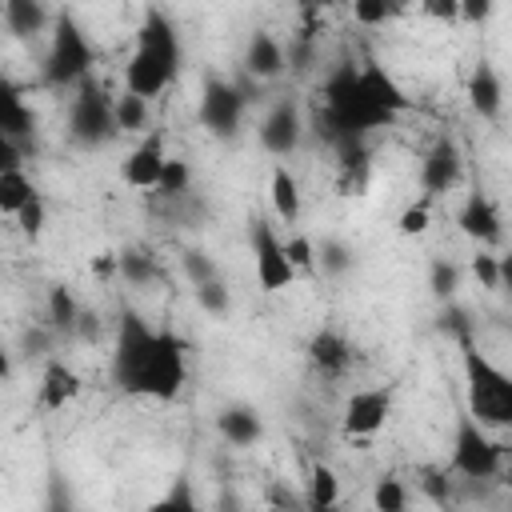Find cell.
<instances>
[{
  "label": "cell",
  "instance_id": "f6af8a7d",
  "mask_svg": "<svg viewBox=\"0 0 512 512\" xmlns=\"http://www.w3.org/2000/svg\"><path fill=\"white\" fill-rule=\"evenodd\" d=\"M424 12L428 16H436V20H460V0H440V4H424Z\"/></svg>",
  "mask_w": 512,
  "mask_h": 512
},
{
  "label": "cell",
  "instance_id": "836d02e7",
  "mask_svg": "<svg viewBox=\"0 0 512 512\" xmlns=\"http://www.w3.org/2000/svg\"><path fill=\"white\" fill-rule=\"evenodd\" d=\"M180 268H184V276L192 280V288H200V284H208V280H220L216 260H212L208 252H200V248H188V252L180 256Z\"/></svg>",
  "mask_w": 512,
  "mask_h": 512
},
{
  "label": "cell",
  "instance_id": "d590c367",
  "mask_svg": "<svg viewBox=\"0 0 512 512\" xmlns=\"http://www.w3.org/2000/svg\"><path fill=\"white\" fill-rule=\"evenodd\" d=\"M392 16H400V8H396V4H384V0H356V4H352V20L364 24V28L388 24Z\"/></svg>",
  "mask_w": 512,
  "mask_h": 512
},
{
  "label": "cell",
  "instance_id": "b9f144b4",
  "mask_svg": "<svg viewBox=\"0 0 512 512\" xmlns=\"http://www.w3.org/2000/svg\"><path fill=\"white\" fill-rule=\"evenodd\" d=\"M460 16L464 20H488L492 16V0H460Z\"/></svg>",
  "mask_w": 512,
  "mask_h": 512
},
{
  "label": "cell",
  "instance_id": "30bf717a",
  "mask_svg": "<svg viewBox=\"0 0 512 512\" xmlns=\"http://www.w3.org/2000/svg\"><path fill=\"white\" fill-rule=\"evenodd\" d=\"M392 416V388L376 384V388H356L344 400V416H340V432L348 440H372Z\"/></svg>",
  "mask_w": 512,
  "mask_h": 512
},
{
  "label": "cell",
  "instance_id": "d6a6232c",
  "mask_svg": "<svg viewBox=\"0 0 512 512\" xmlns=\"http://www.w3.org/2000/svg\"><path fill=\"white\" fill-rule=\"evenodd\" d=\"M316 264L328 272V276H340V272H348L352 268V252H348V244L344 240H320L316 244Z\"/></svg>",
  "mask_w": 512,
  "mask_h": 512
},
{
  "label": "cell",
  "instance_id": "1f68e13d",
  "mask_svg": "<svg viewBox=\"0 0 512 512\" xmlns=\"http://www.w3.org/2000/svg\"><path fill=\"white\" fill-rule=\"evenodd\" d=\"M432 224V200L428 196H416L400 216H396V232L400 236H424Z\"/></svg>",
  "mask_w": 512,
  "mask_h": 512
},
{
  "label": "cell",
  "instance_id": "5b68a950",
  "mask_svg": "<svg viewBox=\"0 0 512 512\" xmlns=\"http://www.w3.org/2000/svg\"><path fill=\"white\" fill-rule=\"evenodd\" d=\"M96 68V44L88 40L84 24L76 20V12L60 8L52 16V28H48V52H44V64H40V76L48 88H76L80 80H88Z\"/></svg>",
  "mask_w": 512,
  "mask_h": 512
},
{
  "label": "cell",
  "instance_id": "ffe728a7",
  "mask_svg": "<svg viewBox=\"0 0 512 512\" xmlns=\"http://www.w3.org/2000/svg\"><path fill=\"white\" fill-rule=\"evenodd\" d=\"M216 432H220L232 448H252V444L264 436V420H260V412H256L252 404H228V408H220V416H216Z\"/></svg>",
  "mask_w": 512,
  "mask_h": 512
},
{
  "label": "cell",
  "instance_id": "44dd1931",
  "mask_svg": "<svg viewBox=\"0 0 512 512\" xmlns=\"http://www.w3.org/2000/svg\"><path fill=\"white\" fill-rule=\"evenodd\" d=\"M0 16H4V28H8L16 40H28V36L52 28V12H48L40 0H4V4H0Z\"/></svg>",
  "mask_w": 512,
  "mask_h": 512
},
{
  "label": "cell",
  "instance_id": "9a60e30c",
  "mask_svg": "<svg viewBox=\"0 0 512 512\" xmlns=\"http://www.w3.org/2000/svg\"><path fill=\"white\" fill-rule=\"evenodd\" d=\"M464 96H468V104H472V112L480 120H500V112H504V80H500L492 60H476L472 64Z\"/></svg>",
  "mask_w": 512,
  "mask_h": 512
},
{
  "label": "cell",
  "instance_id": "e575fe53",
  "mask_svg": "<svg viewBox=\"0 0 512 512\" xmlns=\"http://www.w3.org/2000/svg\"><path fill=\"white\" fill-rule=\"evenodd\" d=\"M196 304L208 312V316H228L232 312V292L224 280H208L196 288Z\"/></svg>",
  "mask_w": 512,
  "mask_h": 512
},
{
  "label": "cell",
  "instance_id": "8fae6325",
  "mask_svg": "<svg viewBox=\"0 0 512 512\" xmlns=\"http://www.w3.org/2000/svg\"><path fill=\"white\" fill-rule=\"evenodd\" d=\"M300 140H304V112H300V104L292 96L272 100V108L260 120V148L268 156L284 160V156H292L300 148Z\"/></svg>",
  "mask_w": 512,
  "mask_h": 512
},
{
  "label": "cell",
  "instance_id": "7dc6e473",
  "mask_svg": "<svg viewBox=\"0 0 512 512\" xmlns=\"http://www.w3.org/2000/svg\"><path fill=\"white\" fill-rule=\"evenodd\" d=\"M12 376V360H8V352L0 348V380H8Z\"/></svg>",
  "mask_w": 512,
  "mask_h": 512
},
{
  "label": "cell",
  "instance_id": "7bdbcfd3",
  "mask_svg": "<svg viewBox=\"0 0 512 512\" xmlns=\"http://www.w3.org/2000/svg\"><path fill=\"white\" fill-rule=\"evenodd\" d=\"M76 336H80V340H96V336H100V316L84 308V312H80V324H76Z\"/></svg>",
  "mask_w": 512,
  "mask_h": 512
},
{
  "label": "cell",
  "instance_id": "603a6c76",
  "mask_svg": "<svg viewBox=\"0 0 512 512\" xmlns=\"http://www.w3.org/2000/svg\"><path fill=\"white\" fill-rule=\"evenodd\" d=\"M268 196H272V212H276L284 224H296V220H300V208H304V200H300V180L292 176L288 164H276V168H272V176H268Z\"/></svg>",
  "mask_w": 512,
  "mask_h": 512
},
{
  "label": "cell",
  "instance_id": "ee69618b",
  "mask_svg": "<svg viewBox=\"0 0 512 512\" xmlns=\"http://www.w3.org/2000/svg\"><path fill=\"white\" fill-rule=\"evenodd\" d=\"M48 344H52V332H48V328H36V332H24V348H28V352H36V356H44V352H48Z\"/></svg>",
  "mask_w": 512,
  "mask_h": 512
},
{
  "label": "cell",
  "instance_id": "277c9868",
  "mask_svg": "<svg viewBox=\"0 0 512 512\" xmlns=\"http://www.w3.org/2000/svg\"><path fill=\"white\" fill-rule=\"evenodd\" d=\"M460 364H464V412L488 428L504 432L512 424V376L492 364L468 336H460Z\"/></svg>",
  "mask_w": 512,
  "mask_h": 512
},
{
  "label": "cell",
  "instance_id": "4dcf8cb0",
  "mask_svg": "<svg viewBox=\"0 0 512 512\" xmlns=\"http://www.w3.org/2000/svg\"><path fill=\"white\" fill-rule=\"evenodd\" d=\"M428 288H432L436 300H452L456 288H460V264H452L448 256H436L428 264Z\"/></svg>",
  "mask_w": 512,
  "mask_h": 512
},
{
  "label": "cell",
  "instance_id": "cb8c5ba5",
  "mask_svg": "<svg viewBox=\"0 0 512 512\" xmlns=\"http://www.w3.org/2000/svg\"><path fill=\"white\" fill-rule=\"evenodd\" d=\"M116 276H124L132 288H148L164 272H160V264L148 248H124V252H116Z\"/></svg>",
  "mask_w": 512,
  "mask_h": 512
},
{
  "label": "cell",
  "instance_id": "4316f807",
  "mask_svg": "<svg viewBox=\"0 0 512 512\" xmlns=\"http://www.w3.org/2000/svg\"><path fill=\"white\" fill-rule=\"evenodd\" d=\"M112 120H116V132H144L148 128V100H140L132 92L112 96Z\"/></svg>",
  "mask_w": 512,
  "mask_h": 512
},
{
  "label": "cell",
  "instance_id": "7a4b0ae2",
  "mask_svg": "<svg viewBox=\"0 0 512 512\" xmlns=\"http://www.w3.org/2000/svg\"><path fill=\"white\" fill-rule=\"evenodd\" d=\"M112 384L124 396L176 400L188 384V340L172 328H152L136 308H124L112 344Z\"/></svg>",
  "mask_w": 512,
  "mask_h": 512
},
{
  "label": "cell",
  "instance_id": "2e32d148",
  "mask_svg": "<svg viewBox=\"0 0 512 512\" xmlns=\"http://www.w3.org/2000/svg\"><path fill=\"white\" fill-rule=\"evenodd\" d=\"M80 392H84V380H80V372H76L72 364H64V360H48V364H44L40 392H36L40 412H60V408H68Z\"/></svg>",
  "mask_w": 512,
  "mask_h": 512
},
{
  "label": "cell",
  "instance_id": "f546056e",
  "mask_svg": "<svg viewBox=\"0 0 512 512\" xmlns=\"http://www.w3.org/2000/svg\"><path fill=\"white\" fill-rule=\"evenodd\" d=\"M372 512H408V488L400 476L384 472L372 488Z\"/></svg>",
  "mask_w": 512,
  "mask_h": 512
},
{
  "label": "cell",
  "instance_id": "83f0119b",
  "mask_svg": "<svg viewBox=\"0 0 512 512\" xmlns=\"http://www.w3.org/2000/svg\"><path fill=\"white\" fill-rule=\"evenodd\" d=\"M144 512H200V500L192 492V480L188 476H176L168 484V492H160Z\"/></svg>",
  "mask_w": 512,
  "mask_h": 512
},
{
  "label": "cell",
  "instance_id": "5bb4252c",
  "mask_svg": "<svg viewBox=\"0 0 512 512\" xmlns=\"http://www.w3.org/2000/svg\"><path fill=\"white\" fill-rule=\"evenodd\" d=\"M308 364L320 376H328V380L348 376V368H352V344H348V336L340 328H332V324L316 328L312 340H308Z\"/></svg>",
  "mask_w": 512,
  "mask_h": 512
},
{
  "label": "cell",
  "instance_id": "9c48e42d",
  "mask_svg": "<svg viewBox=\"0 0 512 512\" xmlns=\"http://www.w3.org/2000/svg\"><path fill=\"white\" fill-rule=\"evenodd\" d=\"M252 268H256V284H260V292H284V288H292V280H296V272H292V264H288V256H284V240L276 236V228L268 224V220H252Z\"/></svg>",
  "mask_w": 512,
  "mask_h": 512
},
{
  "label": "cell",
  "instance_id": "7402d4cb",
  "mask_svg": "<svg viewBox=\"0 0 512 512\" xmlns=\"http://www.w3.org/2000/svg\"><path fill=\"white\" fill-rule=\"evenodd\" d=\"M80 312L84 304L76 300V292L68 284H52L48 288V300H44V316H48V332L52 336H76V324H80Z\"/></svg>",
  "mask_w": 512,
  "mask_h": 512
},
{
  "label": "cell",
  "instance_id": "4fadbf2b",
  "mask_svg": "<svg viewBox=\"0 0 512 512\" xmlns=\"http://www.w3.org/2000/svg\"><path fill=\"white\" fill-rule=\"evenodd\" d=\"M456 224H460V232H464L468 240H476L480 248L504 240L500 208H496V200H492L488 192H480V188L464 196V204H460V212H456Z\"/></svg>",
  "mask_w": 512,
  "mask_h": 512
},
{
  "label": "cell",
  "instance_id": "d6986e66",
  "mask_svg": "<svg viewBox=\"0 0 512 512\" xmlns=\"http://www.w3.org/2000/svg\"><path fill=\"white\" fill-rule=\"evenodd\" d=\"M32 128H36V116H32V108L24 104V88L12 84L8 76H0V132H4L8 140L24 144V140L32 136Z\"/></svg>",
  "mask_w": 512,
  "mask_h": 512
},
{
  "label": "cell",
  "instance_id": "ab89813d",
  "mask_svg": "<svg viewBox=\"0 0 512 512\" xmlns=\"http://www.w3.org/2000/svg\"><path fill=\"white\" fill-rule=\"evenodd\" d=\"M44 512H76V504H72V492H68V484L52 472V484H48V504H44Z\"/></svg>",
  "mask_w": 512,
  "mask_h": 512
},
{
  "label": "cell",
  "instance_id": "3957f363",
  "mask_svg": "<svg viewBox=\"0 0 512 512\" xmlns=\"http://www.w3.org/2000/svg\"><path fill=\"white\" fill-rule=\"evenodd\" d=\"M176 76H180V32L168 12L148 8L136 28L132 56L124 64V92L152 100L164 88H172Z\"/></svg>",
  "mask_w": 512,
  "mask_h": 512
},
{
  "label": "cell",
  "instance_id": "bcb514c9",
  "mask_svg": "<svg viewBox=\"0 0 512 512\" xmlns=\"http://www.w3.org/2000/svg\"><path fill=\"white\" fill-rule=\"evenodd\" d=\"M92 272H96V276H116V252H100V256L92 260Z\"/></svg>",
  "mask_w": 512,
  "mask_h": 512
},
{
  "label": "cell",
  "instance_id": "60d3db41",
  "mask_svg": "<svg viewBox=\"0 0 512 512\" xmlns=\"http://www.w3.org/2000/svg\"><path fill=\"white\" fill-rule=\"evenodd\" d=\"M24 164V144H16V140H8L4 132H0V176L4 172H16Z\"/></svg>",
  "mask_w": 512,
  "mask_h": 512
},
{
  "label": "cell",
  "instance_id": "c3c4849f",
  "mask_svg": "<svg viewBox=\"0 0 512 512\" xmlns=\"http://www.w3.org/2000/svg\"><path fill=\"white\" fill-rule=\"evenodd\" d=\"M264 512H288V508H284V504H268Z\"/></svg>",
  "mask_w": 512,
  "mask_h": 512
},
{
  "label": "cell",
  "instance_id": "484cf974",
  "mask_svg": "<svg viewBox=\"0 0 512 512\" xmlns=\"http://www.w3.org/2000/svg\"><path fill=\"white\" fill-rule=\"evenodd\" d=\"M32 196H40V192H36V184L24 176V168L0 176V216H16Z\"/></svg>",
  "mask_w": 512,
  "mask_h": 512
},
{
  "label": "cell",
  "instance_id": "d4e9b609",
  "mask_svg": "<svg viewBox=\"0 0 512 512\" xmlns=\"http://www.w3.org/2000/svg\"><path fill=\"white\" fill-rule=\"evenodd\" d=\"M336 504H340V476L332 464L316 460L308 472V508L312 512H336Z\"/></svg>",
  "mask_w": 512,
  "mask_h": 512
},
{
  "label": "cell",
  "instance_id": "8d00e7d4",
  "mask_svg": "<svg viewBox=\"0 0 512 512\" xmlns=\"http://www.w3.org/2000/svg\"><path fill=\"white\" fill-rule=\"evenodd\" d=\"M284 256H288L292 272H312L316 268V240L312 236H288L284 240Z\"/></svg>",
  "mask_w": 512,
  "mask_h": 512
},
{
  "label": "cell",
  "instance_id": "74e56055",
  "mask_svg": "<svg viewBox=\"0 0 512 512\" xmlns=\"http://www.w3.org/2000/svg\"><path fill=\"white\" fill-rule=\"evenodd\" d=\"M468 268H472V276L480 280V288H500V284H504V260L492 256V252H484V248L472 256Z\"/></svg>",
  "mask_w": 512,
  "mask_h": 512
},
{
  "label": "cell",
  "instance_id": "52a82bcc",
  "mask_svg": "<svg viewBox=\"0 0 512 512\" xmlns=\"http://www.w3.org/2000/svg\"><path fill=\"white\" fill-rule=\"evenodd\" d=\"M504 440H496L488 428H480L468 412L456 416V436H452V472L468 480H496L504 472Z\"/></svg>",
  "mask_w": 512,
  "mask_h": 512
},
{
  "label": "cell",
  "instance_id": "f1b7e54d",
  "mask_svg": "<svg viewBox=\"0 0 512 512\" xmlns=\"http://www.w3.org/2000/svg\"><path fill=\"white\" fill-rule=\"evenodd\" d=\"M188 188H192V168L180 156H168L164 168H160V180H156V196L160 200H180Z\"/></svg>",
  "mask_w": 512,
  "mask_h": 512
},
{
  "label": "cell",
  "instance_id": "e0dca14e",
  "mask_svg": "<svg viewBox=\"0 0 512 512\" xmlns=\"http://www.w3.org/2000/svg\"><path fill=\"white\" fill-rule=\"evenodd\" d=\"M244 72L256 76V80H276L284 76V44L268 32V28H256L244 44Z\"/></svg>",
  "mask_w": 512,
  "mask_h": 512
},
{
  "label": "cell",
  "instance_id": "ac0fdd59",
  "mask_svg": "<svg viewBox=\"0 0 512 512\" xmlns=\"http://www.w3.org/2000/svg\"><path fill=\"white\" fill-rule=\"evenodd\" d=\"M164 140L160 136H148L144 144H136L128 152V160L120 164V180L132 184V188H156L160 180V168H164Z\"/></svg>",
  "mask_w": 512,
  "mask_h": 512
},
{
  "label": "cell",
  "instance_id": "8992f818",
  "mask_svg": "<svg viewBox=\"0 0 512 512\" xmlns=\"http://www.w3.org/2000/svg\"><path fill=\"white\" fill-rule=\"evenodd\" d=\"M68 136L80 144V148H104L112 144L120 132H116V120H112V96L104 92V84L96 76L80 80L72 88V100H68Z\"/></svg>",
  "mask_w": 512,
  "mask_h": 512
},
{
  "label": "cell",
  "instance_id": "6da1fadb",
  "mask_svg": "<svg viewBox=\"0 0 512 512\" xmlns=\"http://www.w3.org/2000/svg\"><path fill=\"white\" fill-rule=\"evenodd\" d=\"M408 108H412V100L384 72V64L340 60L320 84L316 132H324V140H332V144L364 140L368 132L396 124V116H404Z\"/></svg>",
  "mask_w": 512,
  "mask_h": 512
},
{
  "label": "cell",
  "instance_id": "f35d334b",
  "mask_svg": "<svg viewBox=\"0 0 512 512\" xmlns=\"http://www.w3.org/2000/svg\"><path fill=\"white\" fill-rule=\"evenodd\" d=\"M16 224H20V232H24L28 240H36V236L44 232V224H48V208H44V200H40V196H32V200L16 212Z\"/></svg>",
  "mask_w": 512,
  "mask_h": 512
},
{
  "label": "cell",
  "instance_id": "ba28073f",
  "mask_svg": "<svg viewBox=\"0 0 512 512\" xmlns=\"http://www.w3.org/2000/svg\"><path fill=\"white\" fill-rule=\"evenodd\" d=\"M248 84H236V80H220V76H208L204 88H200V104H196V120L204 132L220 136V140H236L240 136V124H244V112H248Z\"/></svg>",
  "mask_w": 512,
  "mask_h": 512
},
{
  "label": "cell",
  "instance_id": "7c38bea8",
  "mask_svg": "<svg viewBox=\"0 0 512 512\" xmlns=\"http://www.w3.org/2000/svg\"><path fill=\"white\" fill-rule=\"evenodd\" d=\"M460 176H464L460 148H456L452 136H440V140L424 152V160H420V188H424V196H428V200L444 196L448 188L460 184Z\"/></svg>",
  "mask_w": 512,
  "mask_h": 512
}]
</instances>
